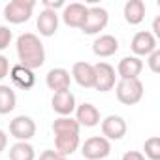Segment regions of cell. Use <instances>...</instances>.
<instances>
[{
	"label": "cell",
	"mask_w": 160,
	"mask_h": 160,
	"mask_svg": "<svg viewBox=\"0 0 160 160\" xmlns=\"http://www.w3.org/2000/svg\"><path fill=\"white\" fill-rule=\"evenodd\" d=\"M15 51H17L19 64L25 66V68H28V70H38L45 62V47H43L42 40L34 32L21 34L17 38Z\"/></svg>",
	"instance_id": "1"
},
{
	"label": "cell",
	"mask_w": 160,
	"mask_h": 160,
	"mask_svg": "<svg viewBox=\"0 0 160 160\" xmlns=\"http://www.w3.org/2000/svg\"><path fill=\"white\" fill-rule=\"evenodd\" d=\"M143 83L141 79H119L115 83L117 100L122 106H136L143 98Z\"/></svg>",
	"instance_id": "2"
},
{
	"label": "cell",
	"mask_w": 160,
	"mask_h": 160,
	"mask_svg": "<svg viewBox=\"0 0 160 160\" xmlns=\"http://www.w3.org/2000/svg\"><path fill=\"white\" fill-rule=\"evenodd\" d=\"M34 8H36L34 0H12L4 6V17L12 25H21L32 17Z\"/></svg>",
	"instance_id": "3"
},
{
	"label": "cell",
	"mask_w": 160,
	"mask_h": 160,
	"mask_svg": "<svg viewBox=\"0 0 160 160\" xmlns=\"http://www.w3.org/2000/svg\"><path fill=\"white\" fill-rule=\"evenodd\" d=\"M109 23V13L106 8H100V6H92L89 8L87 12V19L81 27V32L87 34V36H94V34H100Z\"/></svg>",
	"instance_id": "4"
},
{
	"label": "cell",
	"mask_w": 160,
	"mask_h": 160,
	"mask_svg": "<svg viewBox=\"0 0 160 160\" xmlns=\"http://www.w3.org/2000/svg\"><path fill=\"white\" fill-rule=\"evenodd\" d=\"M81 154L87 160H104L111 154V143L104 136H92L81 145Z\"/></svg>",
	"instance_id": "5"
},
{
	"label": "cell",
	"mask_w": 160,
	"mask_h": 160,
	"mask_svg": "<svg viewBox=\"0 0 160 160\" xmlns=\"http://www.w3.org/2000/svg\"><path fill=\"white\" fill-rule=\"evenodd\" d=\"M94 66V87L96 91L100 92H109L115 89V83H117V72L111 64L108 62H98V64H92Z\"/></svg>",
	"instance_id": "6"
},
{
	"label": "cell",
	"mask_w": 160,
	"mask_h": 160,
	"mask_svg": "<svg viewBox=\"0 0 160 160\" xmlns=\"http://www.w3.org/2000/svg\"><path fill=\"white\" fill-rule=\"evenodd\" d=\"M10 134L17 141H28L36 136V122L28 115H17L10 121Z\"/></svg>",
	"instance_id": "7"
},
{
	"label": "cell",
	"mask_w": 160,
	"mask_h": 160,
	"mask_svg": "<svg viewBox=\"0 0 160 160\" xmlns=\"http://www.w3.org/2000/svg\"><path fill=\"white\" fill-rule=\"evenodd\" d=\"M100 128H102V136L108 141H119L126 136V121L121 115H108L106 119L100 121Z\"/></svg>",
	"instance_id": "8"
},
{
	"label": "cell",
	"mask_w": 160,
	"mask_h": 160,
	"mask_svg": "<svg viewBox=\"0 0 160 160\" xmlns=\"http://www.w3.org/2000/svg\"><path fill=\"white\" fill-rule=\"evenodd\" d=\"M130 49H132L134 57L141 58V57H149L154 49H158V43H156V38L149 30H139L134 34V38L130 42Z\"/></svg>",
	"instance_id": "9"
},
{
	"label": "cell",
	"mask_w": 160,
	"mask_h": 160,
	"mask_svg": "<svg viewBox=\"0 0 160 160\" xmlns=\"http://www.w3.org/2000/svg\"><path fill=\"white\" fill-rule=\"evenodd\" d=\"M87 12H89V6L81 4V2H72V4H66L62 8V21L66 27H72V28H79L81 30L85 19H87Z\"/></svg>",
	"instance_id": "10"
},
{
	"label": "cell",
	"mask_w": 160,
	"mask_h": 160,
	"mask_svg": "<svg viewBox=\"0 0 160 160\" xmlns=\"http://www.w3.org/2000/svg\"><path fill=\"white\" fill-rule=\"evenodd\" d=\"M73 81L83 87V89H92L94 87V66L91 62H85V60H79V62H73L72 66V75H70Z\"/></svg>",
	"instance_id": "11"
},
{
	"label": "cell",
	"mask_w": 160,
	"mask_h": 160,
	"mask_svg": "<svg viewBox=\"0 0 160 160\" xmlns=\"http://www.w3.org/2000/svg\"><path fill=\"white\" fill-rule=\"evenodd\" d=\"M75 121L79 126H85V128H92V126H98L100 124V111L94 104L91 102H83V104H79L75 108Z\"/></svg>",
	"instance_id": "12"
},
{
	"label": "cell",
	"mask_w": 160,
	"mask_h": 160,
	"mask_svg": "<svg viewBox=\"0 0 160 160\" xmlns=\"http://www.w3.org/2000/svg\"><path fill=\"white\" fill-rule=\"evenodd\" d=\"M51 106H53V111L58 117H72V113L77 108V102H75V96H73L72 91H64V92H55L53 94Z\"/></svg>",
	"instance_id": "13"
},
{
	"label": "cell",
	"mask_w": 160,
	"mask_h": 160,
	"mask_svg": "<svg viewBox=\"0 0 160 160\" xmlns=\"http://www.w3.org/2000/svg\"><path fill=\"white\" fill-rule=\"evenodd\" d=\"M79 149V132H57L55 134V151L62 156H70Z\"/></svg>",
	"instance_id": "14"
},
{
	"label": "cell",
	"mask_w": 160,
	"mask_h": 160,
	"mask_svg": "<svg viewBox=\"0 0 160 160\" xmlns=\"http://www.w3.org/2000/svg\"><path fill=\"white\" fill-rule=\"evenodd\" d=\"M70 83H72V77H70V72L64 70V68H53L47 72L45 75V85L55 92H64V91H70Z\"/></svg>",
	"instance_id": "15"
},
{
	"label": "cell",
	"mask_w": 160,
	"mask_h": 160,
	"mask_svg": "<svg viewBox=\"0 0 160 160\" xmlns=\"http://www.w3.org/2000/svg\"><path fill=\"white\" fill-rule=\"evenodd\" d=\"M141 72H143V60L134 55L121 58L117 64V75L121 79H139Z\"/></svg>",
	"instance_id": "16"
},
{
	"label": "cell",
	"mask_w": 160,
	"mask_h": 160,
	"mask_svg": "<svg viewBox=\"0 0 160 160\" xmlns=\"http://www.w3.org/2000/svg\"><path fill=\"white\" fill-rule=\"evenodd\" d=\"M8 75H10V79L13 81V85H15V87H19V89H23V91L32 89V87H34V83H36L34 70H28V68H25V66H21V64L12 66Z\"/></svg>",
	"instance_id": "17"
},
{
	"label": "cell",
	"mask_w": 160,
	"mask_h": 160,
	"mask_svg": "<svg viewBox=\"0 0 160 160\" xmlns=\"http://www.w3.org/2000/svg\"><path fill=\"white\" fill-rule=\"evenodd\" d=\"M119 51V40L111 34H100L94 42H92V53L100 58H108L113 57Z\"/></svg>",
	"instance_id": "18"
},
{
	"label": "cell",
	"mask_w": 160,
	"mask_h": 160,
	"mask_svg": "<svg viewBox=\"0 0 160 160\" xmlns=\"http://www.w3.org/2000/svg\"><path fill=\"white\" fill-rule=\"evenodd\" d=\"M36 27L40 30V36L43 38H51L57 34L58 30V13L51 12V10H42L36 21Z\"/></svg>",
	"instance_id": "19"
},
{
	"label": "cell",
	"mask_w": 160,
	"mask_h": 160,
	"mask_svg": "<svg viewBox=\"0 0 160 160\" xmlns=\"http://www.w3.org/2000/svg\"><path fill=\"white\" fill-rule=\"evenodd\" d=\"M145 2L143 0H128V2L124 4L122 8V15H124V21L128 25H139L143 19H145Z\"/></svg>",
	"instance_id": "20"
},
{
	"label": "cell",
	"mask_w": 160,
	"mask_h": 160,
	"mask_svg": "<svg viewBox=\"0 0 160 160\" xmlns=\"http://www.w3.org/2000/svg\"><path fill=\"white\" fill-rule=\"evenodd\" d=\"M17 96L10 85H0V115H8L15 109Z\"/></svg>",
	"instance_id": "21"
},
{
	"label": "cell",
	"mask_w": 160,
	"mask_h": 160,
	"mask_svg": "<svg viewBox=\"0 0 160 160\" xmlns=\"http://www.w3.org/2000/svg\"><path fill=\"white\" fill-rule=\"evenodd\" d=\"M10 160H36V151L28 141H17L10 147Z\"/></svg>",
	"instance_id": "22"
},
{
	"label": "cell",
	"mask_w": 160,
	"mask_h": 160,
	"mask_svg": "<svg viewBox=\"0 0 160 160\" xmlns=\"http://www.w3.org/2000/svg\"><path fill=\"white\" fill-rule=\"evenodd\" d=\"M51 128H53V134H57V132H79L81 130V126L77 124V121L72 119V117H58V119H55Z\"/></svg>",
	"instance_id": "23"
},
{
	"label": "cell",
	"mask_w": 160,
	"mask_h": 160,
	"mask_svg": "<svg viewBox=\"0 0 160 160\" xmlns=\"http://www.w3.org/2000/svg\"><path fill=\"white\" fill-rule=\"evenodd\" d=\"M141 154L145 158H149V160H160V138L158 136H151L149 139H145Z\"/></svg>",
	"instance_id": "24"
},
{
	"label": "cell",
	"mask_w": 160,
	"mask_h": 160,
	"mask_svg": "<svg viewBox=\"0 0 160 160\" xmlns=\"http://www.w3.org/2000/svg\"><path fill=\"white\" fill-rule=\"evenodd\" d=\"M12 38H13L12 30H10L8 27H4V25H0V51H4V49L10 47Z\"/></svg>",
	"instance_id": "25"
},
{
	"label": "cell",
	"mask_w": 160,
	"mask_h": 160,
	"mask_svg": "<svg viewBox=\"0 0 160 160\" xmlns=\"http://www.w3.org/2000/svg\"><path fill=\"white\" fill-rule=\"evenodd\" d=\"M147 66L152 73L160 72V49H154L149 57H147Z\"/></svg>",
	"instance_id": "26"
},
{
	"label": "cell",
	"mask_w": 160,
	"mask_h": 160,
	"mask_svg": "<svg viewBox=\"0 0 160 160\" xmlns=\"http://www.w3.org/2000/svg\"><path fill=\"white\" fill-rule=\"evenodd\" d=\"M42 4H43V10H51V12H57L66 6L64 0H42Z\"/></svg>",
	"instance_id": "27"
},
{
	"label": "cell",
	"mask_w": 160,
	"mask_h": 160,
	"mask_svg": "<svg viewBox=\"0 0 160 160\" xmlns=\"http://www.w3.org/2000/svg\"><path fill=\"white\" fill-rule=\"evenodd\" d=\"M38 160H68V158L62 156V154H58L55 149H47V151H43V152L40 154Z\"/></svg>",
	"instance_id": "28"
},
{
	"label": "cell",
	"mask_w": 160,
	"mask_h": 160,
	"mask_svg": "<svg viewBox=\"0 0 160 160\" xmlns=\"http://www.w3.org/2000/svg\"><path fill=\"white\" fill-rule=\"evenodd\" d=\"M8 73H10V60H8V57L0 55V81L4 77H8Z\"/></svg>",
	"instance_id": "29"
},
{
	"label": "cell",
	"mask_w": 160,
	"mask_h": 160,
	"mask_svg": "<svg viewBox=\"0 0 160 160\" xmlns=\"http://www.w3.org/2000/svg\"><path fill=\"white\" fill-rule=\"evenodd\" d=\"M121 160H147V158H145L139 151H126Z\"/></svg>",
	"instance_id": "30"
},
{
	"label": "cell",
	"mask_w": 160,
	"mask_h": 160,
	"mask_svg": "<svg viewBox=\"0 0 160 160\" xmlns=\"http://www.w3.org/2000/svg\"><path fill=\"white\" fill-rule=\"evenodd\" d=\"M6 147H8V134L0 128V152L6 151Z\"/></svg>",
	"instance_id": "31"
},
{
	"label": "cell",
	"mask_w": 160,
	"mask_h": 160,
	"mask_svg": "<svg viewBox=\"0 0 160 160\" xmlns=\"http://www.w3.org/2000/svg\"><path fill=\"white\" fill-rule=\"evenodd\" d=\"M151 34H152L154 38H156V36H160V19H158V17H156V19H154V23H152V32H151Z\"/></svg>",
	"instance_id": "32"
}]
</instances>
